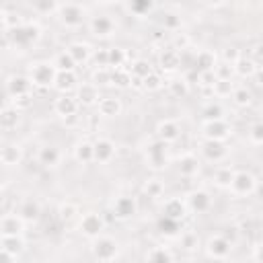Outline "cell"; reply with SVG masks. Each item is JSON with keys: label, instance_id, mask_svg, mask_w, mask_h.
I'll use <instances>...</instances> for the list:
<instances>
[{"label": "cell", "instance_id": "cell-27", "mask_svg": "<svg viewBox=\"0 0 263 263\" xmlns=\"http://www.w3.org/2000/svg\"><path fill=\"white\" fill-rule=\"evenodd\" d=\"M68 53L72 55V60H74L76 64H80V62L88 60V55H90V47H88L86 43H74V45H70Z\"/></svg>", "mask_w": 263, "mask_h": 263}, {"label": "cell", "instance_id": "cell-17", "mask_svg": "<svg viewBox=\"0 0 263 263\" xmlns=\"http://www.w3.org/2000/svg\"><path fill=\"white\" fill-rule=\"evenodd\" d=\"M179 125L175 123V121H171V119H166V121H162L160 125H158V138H160V142H171V140H175L177 136H179Z\"/></svg>", "mask_w": 263, "mask_h": 263}, {"label": "cell", "instance_id": "cell-1", "mask_svg": "<svg viewBox=\"0 0 263 263\" xmlns=\"http://www.w3.org/2000/svg\"><path fill=\"white\" fill-rule=\"evenodd\" d=\"M58 70L51 62H35L29 68V82L33 86H53Z\"/></svg>", "mask_w": 263, "mask_h": 263}, {"label": "cell", "instance_id": "cell-36", "mask_svg": "<svg viewBox=\"0 0 263 263\" xmlns=\"http://www.w3.org/2000/svg\"><path fill=\"white\" fill-rule=\"evenodd\" d=\"M148 259H150V263H171V255H168V251H164V249H152L150 251V255H148Z\"/></svg>", "mask_w": 263, "mask_h": 263}, {"label": "cell", "instance_id": "cell-18", "mask_svg": "<svg viewBox=\"0 0 263 263\" xmlns=\"http://www.w3.org/2000/svg\"><path fill=\"white\" fill-rule=\"evenodd\" d=\"M185 216V203L181 199H168L164 203V218H171V220H179Z\"/></svg>", "mask_w": 263, "mask_h": 263}, {"label": "cell", "instance_id": "cell-37", "mask_svg": "<svg viewBox=\"0 0 263 263\" xmlns=\"http://www.w3.org/2000/svg\"><path fill=\"white\" fill-rule=\"evenodd\" d=\"M232 171L230 168H220L218 173H216V181H218V185H222V187H228L230 185V181H232Z\"/></svg>", "mask_w": 263, "mask_h": 263}, {"label": "cell", "instance_id": "cell-29", "mask_svg": "<svg viewBox=\"0 0 263 263\" xmlns=\"http://www.w3.org/2000/svg\"><path fill=\"white\" fill-rule=\"evenodd\" d=\"M129 74H132V78H142L144 80L148 74H152V68H150V64L146 60H136L132 64V68H129Z\"/></svg>", "mask_w": 263, "mask_h": 263}, {"label": "cell", "instance_id": "cell-9", "mask_svg": "<svg viewBox=\"0 0 263 263\" xmlns=\"http://www.w3.org/2000/svg\"><path fill=\"white\" fill-rule=\"evenodd\" d=\"M203 129H205L208 140H214V142H220V140H224L228 136V125L222 119H210V121H205V127Z\"/></svg>", "mask_w": 263, "mask_h": 263}, {"label": "cell", "instance_id": "cell-16", "mask_svg": "<svg viewBox=\"0 0 263 263\" xmlns=\"http://www.w3.org/2000/svg\"><path fill=\"white\" fill-rule=\"evenodd\" d=\"M195 68L199 70V74L201 72H214V68H216L214 53L212 51H199L197 58H195Z\"/></svg>", "mask_w": 263, "mask_h": 263}, {"label": "cell", "instance_id": "cell-12", "mask_svg": "<svg viewBox=\"0 0 263 263\" xmlns=\"http://www.w3.org/2000/svg\"><path fill=\"white\" fill-rule=\"evenodd\" d=\"M164 160H166V156H164V142L152 144L148 148V164L152 168H162L164 166Z\"/></svg>", "mask_w": 263, "mask_h": 263}, {"label": "cell", "instance_id": "cell-28", "mask_svg": "<svg viewBox=\"0 0 263 263\" xmlns=\"http://www.w3.org/2000/svg\"><path fill=\"white\" fill-rule=\"evenodd\" d=\"M58 160H60V152H58L53 146L41 148V152H39V162H41V164L53 166V164H58Z\"/></svg>", "mask_w": 263, "mask_h": 263}, {"label": "cell", "instance_id": "cell-3", "mask_svg": "<svg viewBox=\"0 0 263 263\" xmlns=\"http://www.w3.org/2000/svg\"><path fill=\"white\" fill-rule=\"evenodd\" d=\"M88 27H90V33L95 37H109L115 31V23H113V18L109 14H95V16H90Z\"/></svg>", "mask_w": 263, "mask_h": 263}, {"label": "cell", "instance_id": "cell-44", "mask_svg": "<svg viewBox=\"0 0 263 263\" xmlns=\"http://www.w3.org/2000/svg\"><path fill=\"white\" fill-rule=\"evenodd\" d=\"M220 113H222L220 105H210V107L205 109V117H208V121H210V119H222Z\"/></svg>", "mask_w": 263, "mask_h": 263}, {"label": "cell", "instance_id": "cell-8", "mask_svg": "<svg viewBox=\"0 0 263 263\" xmlns=\"http://www.w3.org/2000/svg\"><path fill=\"white\" fill-rule=\"evenodd\" d=\"M23 230V220L16 214H8L0 220V232L2 236H18Z\"/></svg>", "mask_w": 263, "mask_h": 263}, {"label": "cell", "instance_id": "cell-31", "mask_svg": "<svg viewBox=\"0 0 263 263\" xmlns=\"http://www.w3.org/2000/svg\"><path fill=\"white\" fill-rule=\"evenodd\" d=\"M0 160L4 164H16L21 160V150L16 146H4L0 152Z\"/></svg>", "mask_w": 263, "mask_h": 263}, {"label": "cell", "instance_id": "cell-7", "mask_svg": "<svg viewBox=\"0 0 263 263\" xmlns=\"http://www.w3.org/2000/svg\"><path fill=\"white\" fill-rule=\"evenodd\" d=\"M115 154V146L111 140L107 138H101L92 144V160H99V162H109Z\"/></svg>", "mask_w": 263, "mask_h": 263}, {"label": "cell", "instance_id": "cell-25", "mask_svg": "<svg viewBox=\"0 0 263 263\" xmlns=\"http://www.w3.org/2000/svg\"><path fill=\"white\" fill-rule=\"evenodd\" d=\"M16 216H18L21 220H37V216H39V205H37V201L27 199V201L21 205V210H18Z\"/></svg>", "mask_w": 263, "mask_h": 263}, {"label": "cell", "instance_id": "cell-11", "mask_svg": "<svg viewBox=\"0 0 263 263\" xmlns=\"http://www.w3.org/2000/svg\"><path fill=\"white\" fill-rule=\"evenodd\" d=\"M208 253H210V257H214V259H224V257L230 253V240H226V238H222V236L210 238V242H208Z\"/></svg>", "mask_w": 263, "mask_h": 263}, {"label": "cell", "instance_id": "cell-30", "mask_svg": "<svg viewBox=\"0 0 263 263\" xmlns=\"http://www.w3.org/2000/svg\"><path fill=\"white\" fill-rule=\"evenodd\" d=\"M16 123H18V111L16 109H4V111H0V127L10 129Z\"/></svg>", "mask_w": 263, "mask_h": 263}, {"label": "cell", "instance_id": "cell-38", "mask_svg": "<svg viewBox=\"0 0 263 263\" xmlns=\"http://www.w3.org/2000/svg\"><path fill=\"white\" fill-rule=\"evenodd\" d=\"M240 60V51L236 49V47H226L224 49V64H228L230 62V66L234 68V64Z\"/></svg>", "mask_w": 263, "mask_h": 263}, {"label": "cell", "instance_id": "cell-23", "mask_svg": "<svg viewBox=\"0 0 263 263\" xmlns=\"http://www.w3.org/2000/svg\"><path fill=\"white\" fill-rule=\"evenodd\" d=\"M203 154H205L210 160H220V158L226 154V148H224L220 142L208 140V142L203 144Z\"/></svg>", "mask_w": 263, "mask_h": 263}, {"label": "cell", "instance_id": "cell-39", "mask_svg": "<svg viewBox=\"0 0 263 263\" xmlns=\"http://www.w3.org/2000/svg\"><path fill=\"white\" fill-rule=\"evenodd\" d=\"M212 86L218 95H230L232 92V82L230 80H216Z\"/></svg>", "mask_w": 263, "mask_h": 263}, {"label": "cell", "instance_id": "cell-24", "mask_svg": "<svg viewBox=\"0 0 263 263\" xmlns=\"http://www.w3.org/2000/svg\"><path fill=\"white\" fill-rule=\"evenodd\" d=\"M189 205L197 212H203V210L210 208V195L205 191H195V193L189 195Z\"/></svg>", "mask_w": 263, "mask_h": 263}, {"label": "cell", "instance_id": "cell-13", "mask_svg": "<svg viewBox=\"0 0 263 263\" xmlns=\"http://www.w3.org/2000/svg\"><path fill=\"white\" fill-rule=\"evenodd\" d=\"M113 210H115V214L119 218H129L136 212V201H134V197H127V195L117 197L115 203H113Z\"/></svg>", "mask_w": 263, "mask_h": 263}, {"label": "cell", "instance_id": "cell-20", "mask_svg": "<svg viewBox=\"0 0 263 263\" xmlns=\"http://www.w3.org/2000/svg\"><path fill=\"white\" fill-rule=\"evenodd\" d=\"M74 82H76L74 72H58V74H55V80H53V86H55L60 92H66V90L74 88Z\"/></svg>", "mask_w": 263, "mask_h": 263}, {"label": "cell", "instance_id": "cell-2", "mask_svg": "<svg viewBox=\"0 0 263 263\" xmlns=\"http://www.w3.org/2000/svg\"><path fill=\"white\" fill-rule=\"evenodd\" d=\"M55 14H58V18H60L66 27H78V25H82V21H84V16H86V10H84L82 4L66 2V4H58Z\"/></svg>", "mask_w": 263, "mask_h": 263}, {"label": "cell", "instance_id": "cell-45", "mask_svg": "<svg viewBox=\"0 0 263 263\" xmlns=\"http://www.w3.org/2000/svg\"><path fill=\"white\" fill-rule=\"evenodd\" d=\"M251 140H253V144H261V123H255L253 125V132H251Z\"/></svg>", "mask_w": 263, "mask_h": 263}, {"label": "cell", "instance_id": "cell-46", "mask_svg": "<svg viewBox=\"0 0 263 263\" xmlns=\"http://www.w3.org/2000/svg\"><path fill=\"white\" fill-rule=\"evenodd\" d=\"M171 86H173V88H177V92L187 95V82H185V80H173V82H171Z\"/></svg>", "mask_w": 263, "mask_h": 263}, {"label": "cell", "instance_id": "cell-21", "mask_svg": "<svg viewBox=\"0 0 263 263\" xmlns=\"http://www.w3.org/2000/svg\"><path fill=\"white\" fill-rule=\"evenodd\" d=\"M99 92H97V86L95 84H82L78 88V101L84 103V105H90V103H99Z\"/></svg>", "mask_w": 263, "mask_h": 263}, {"label": "cell", "instance_id": "cell-19", "mask_svg": "<svg viewBox=\"0 0 263 263\" xmlns=\"http://www.w3.org/2000/svg\"><path fill=\"white\" fill-rule=\"evenodd\" d=\"M51 64H53V68H55L58 72H74V68H76V62L72 60V55H70L68 51L58 53Z\"/></svg>", "mask_w": 263, "mask_h": 263}, {"label": "cell", "instance_id": "cell-26", "mask_svg": "<svg viewBox=\"0 0 263 263\" xmlns=\"http://www.w3.org/2000/svg\"><path fill=\"white\" fill-rule=\"evenodd\" d=\"M0 245H2L0 249L6 251L8 255H16V253L23 251V240L18 236H2L0 238Z\"/></svg>", "mask_w": 263, "mask_h": 263}, {"label": "cell", "instance_id": "cell-5", "mask_svg": "<svg viewBox=\"0 0 263 263\" xmlns=\"http://www.w3.org/2000/svg\"><path fill=\"white\" fill-rule=\"evenodd\" d=\"M80 232H84L86 236H90V238H97V236H101V232H103V218L99 216V214H95V212H88V214H84L82 218H80Z\"/></svg>", "mask_w": 263, "mask_h": 263}, {"label": "cell", "instance_id": "cell-14", "mask_svg": "<svg viewBox=\"0 0 263 263\" xmlns=\"http://www.w3.org/2000/svg\"><path fill=\"white\" fill-rule=\"evenodd\" d=\"M97 107H99V113H101L103 117H113V115H117V113L121 111V103H119L117 99H113V97H103V99H99Z\"/></svg>", "mask_w": 263, "mask_h": 263}, {"label": "cell", "instance_id": "cell-15", "mask_svg": "<svg viewBox=\"0 0 263 263\" xmlns=\"http://www.w3.org/2000/svg\"><path fill=\"white\" fill-rule=\"evenodd\" d=\"M8 90H10V95H14L16 99H18V97H27V92L31 90V82H29V78H25V76H12L10 82H8Z\"/></svg>", "mask_w": 263, "mask_h": 263}, {"label": "cell", "instance_id": "cell-22", "mask_svg": "<svg viewBox=\"0 0 263 263\" xmlns=\"http://www.w3.org/2000/svg\"><path fill=\"white\" fill-rule=\"evenodd\" d=\"M197 168H199V162H197V158L193 154H185L183 158H179V171H181V175L191 177V175L197 173Z\"/></svg>", "mask_w": 263, "mask_h": 263}, {"label": "cell", "instance_id": "cell-43", "mask_svg": "<svg viewBox=\"0 0 263 263\" xmlns=\"http://www.w3.org/2000/svg\"><path fill=\"white\" fill-rule=\"evenodd\" d=\"M144 86H146V88H160V78H158L156 74H148V76L144 78Z\"/></svg>", "mask_w": 263, "mask_h": 263}, {"label": "cell", "instance_id": "cell-32", "mask_svg": "<svg viewBox=\"0 0 263 263\" xmlns=\"http://www.w3.org/2000/svg\"><path fill=\"white\" fill-rule=\"evenodd\" d=\"M160 62H162V68H164V70H175V68L179 66V62H181L179 51H177V49H166V51L162 53Z\"/></svg>", "mask_w": 263, "mask_h": 263}, {"label": "cell", "instance_id": "cell-42", "mask_svg": "<svg viewBox=\"0 0 263 263\" xmlns=\"http://www.w3.org/2000/svg\"><path fill=\"white\" fill-rule=\"evenodd\" d=\"M146 191H148L152 197H158V195H160V191H162V185H160L156 179H152V181H148V185H146Z\"/></svg>", "mask_w": 263, "mask_h": 263}, {"label": "cell", "instance_id": "cell-6", "mask_svg": "<svg viewBox=\"0 0 263 263\" xmlns=\"http://www.w3.org/2000/svg\"><path fill=\"white\" fill-rule=\"evenodd\" d=\"M255 177L251 173H234L232 175V181H230V189L238 195H245V193H251L255 189Z\"/></svg>", "mask_w": 263, "mask_h": 263}, {"label": "cell", "instance_id": "cell-34", "mask_svg": "<svg viewBox=\"0 0 263 263\" xmlns=\"http://www.w3.org/2000/svg\"><path fill=\"white\" fill-rule=\"evenodd\" d=\"M125 6H127L129 12H134L136 16H144L146 12H150V10L154 8L152 2H129V4H125Z\"/></svg>", "mask_w": 263, "mask_h": 263}, {"label": "cell", "instance_id": "cell-41", "mask_svg": "<svg viewBox=\"0 0 263 263\" xmlns=\"http://www.w3.org/2000/svg\"><path fill=\"white\" fill-rule=\"evenodd\" d=\"M162 25L166 27V29H177V27H181V18H179V14H166L164 16V21H162Z\"/></svg>", "mask_w": 263, "mask_h": 263}, {"label": "cell", "instance_id": "cell-47", "mask_svg": "<svg viewBox=\"0 0 263 263\" xmlns=\"http://www.w3.org/2000/svg\"><path fill=\"white\" fill-rule=\"evenodd\" d=\"M10 261H12V255H8L6 251L0 249V263H10Z\"/></svg>", "mask_w": 263, "mask_h": 263}, {"label": "cell", "instance_id": "cell-10", "mask_svg": "<svg viewBox=\"0 0 263 263\" xmlns=\"http://www.w3.org/2000/svg\"><path fill=\"white\" fill-rule=\"evenodd\" d=\"M53 107H55V111H58L62 117H74V115L78 113V101L72 99V97H68V95L58 97Z\"/></svg>", "mask_w": 263, "mask_h": 263}, {"label": "cell", "instance_id": "cell-33", "mask_svg": "<svg viewBox=\"0 0 263 263\" xmlns=\"http://www.w3.org/2000/svg\"><path fill=\"white\" fill-rule=\"evenodd\" d=\"M76 158H78L80 162H90V160H92V144L80 142V144L76 146Z\"/></svg>", "mask_w": 263, "mask_h": 263}, {"label": "cell", "instance_id": "cell-40", "mask_svg": "<svg viewBox=\"0 0 263 263\" xmlns=\"http://www.w3.org/2000/svg\"><path fill=\"white\" fill-rule=\"evenodd\" d=\"M76 214H78V208L72 205V203H66V205H62V210H60V218H62V220H70V218H74Z\"/></svg>", "mask_w": 263, "mask_h": 263}, {"label": "cell", "instance_id": "cell-35", "mask_svg": "<svg viewBox=\"0 0 263 263\" xmlns=\"http://www.w3.org/2000/svg\"><path fill=\"white\" fill-rule=\"evenodd\" d=\"M232 99H234V103L236 105H240V107H245V105H249L251 103V90H247L245 86H240V88H234L232 90Z\"/></svg>", "mask_w": 263, "mask_h": 263}, {"label": "cell", "instance_id": "cell-4", "mask_svg": "<svg viewBox=\"0 0 263 263\" xmlns=\"http://www.w3.org/2000/svg\"><path fill=\"white\" fill-rule=\"evenodd\" d=\"M92 253L99 261H111L117 255V242L107 236H97V240L92 245Z\"/></svg>", "mask_w": 263, "mask_h": 263}]
</instances>
